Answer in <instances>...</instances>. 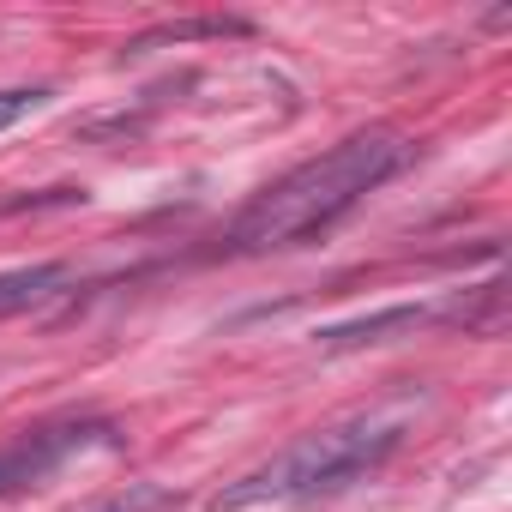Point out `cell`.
<instances>
[{"mask_svg":"<svg viewBox=\"0 0 512 512\" xmlns=\"http://www.w3.org/2000/svg\"><path fill=\"white\" fill-rule=\"evenodd\" d=\"M43 97H49V91H37V85H13V91H0V133L19 127L31 109H43Z\"/></svg>","mask_w":512,"mask_h":512,"instance_id":"7","label":"cell"},{"mask_svg":"<svg viewBox=\"0 0 512 512\" xmlns=\"http://www.w3.org/2000/svg\"><path fill=\"white\" fill-rule=\"evenodd\" d=\"M67 284V266H19V272H0V320L7 314H25V308H37V302H49L55 290Z\"/></svg>","mask_w":512,"mask_h":512,"instance_id":"5","label":"cell"},{"mask_svg":"<svg viewBox=\"0 0 512 512\" xmlns=\"http://www.w3.org/2000/svg\"><path fill=\"white\" fill-rule=\"evenodd\" d=\"M229 31H241V25H229V19H211V25H169V31L139 37L133 49H157V43H181V37H229Z\"/></svg>","mask_w":512,"mask_h":512,"instance_id":"8","label":"cell"},{"mask_svg":"<svg viewBox=\"0 0 512 512\" xmlns=\"http://www.w3.org/2000/svg\"><path fill=\"white\" fill-rule=\"evenodd\" d=\"M404 434H410V404H380V410H356L344 422L308 428L302 440H290L266 464H253L247 476L223 482L211 494V512H241V506H266V500H308V494L350 488L356 476L380 470L404 446Z\"/></svg>","mask_w":512,"mask_h":512,"instance_id":"2","label":"cell"},{"mask_svg":"<svg viewBox=\"0 0 512 512\" xmlns=\"http://www.w3.org/2000/svg\"><path fill=\"white\" fill-rule=\"evenodd\" d=\"M440 308L428 302H398V308H380V314H362V320H338V326H320V350H362V344H392L416 326H428Z\"/></svg>","mask_w":512,"mask_h":512,"instance_id":"4","label":"cell"},{"mask_svg":"<svg viewBox=\"0 0 512 512\" xmlns=\"http://www.w3.org/2000/svg\"><path fill=\"white\" fill-rule=\"evenodd\" d=\"M91 446H115V428L109 422H61V428L19 434L13 446H0V500L43 482V476H55L67 458H79Z\"/></svg>","mask_w":512,"mask_h":512,"instance_id":"3","label":"cell"},{"mask_svg":"<svg viewBox=\"0 0 512 512\" xmlns=\"http://www.w3.org/2000/svg\"><path fill=\"white\" fill-rule=\"evenodd\" d=\"M169 500V488H157V482H133L127 494H109V500H97V506H85V512H157Z\"/></svg>","mask_w":512,"mask_h":512,"instance_id":"6","label":"cell"},{"mask_svg":"<svg viewBox=\"0 0 512 512\" xmlns=\"http://www.w3.org/2000/svg\"><path fill=\"white\" fill-rule=\"evenodd\" d=\"M404 157H410V145L398 133H356V139L308 157L302 169L278 175L272 187H260L235 211V223L223 229V253H278V247L320 235L356 199H368L380 181H392L404 169Z\"/></svg>","mask_w":512,"mask_h":512,"instance_id":"1","label":"cell"}]
</instances>
